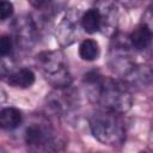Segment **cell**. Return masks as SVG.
<instances>
[{
    "label": "cell",
    "instance_id": "6da1fadb",
    "mask_svg": "<svg viewBox=\"0 0 153 153\" xmlns=\"http://www.w3.org/2000/svg\"><path fill=\"white\" fill-rule=\"evenodd\" d=\"M85 93L92 103L99 105L100 109L124 114L133 105V97L126 84L122 81L104 76L97 71H91L82 79Z\"/></svg>",
    "mask_w": 153,
    "mask_h": 153
},
{
    "label": "cell",
    "instance_id": "7a4b0ae2",
    "mask_svg": "<svg viewBox=\"0 0 153 153\" xmlns=\"http://www.w3.org/2000/svg\"><path fill=\"white\" fill-rule=\"evenodd\" d=\"M88 126L92 135L103 145L116 147L126 140V126L120 114L99 109L91 115Z\"/></svg>",
    "mask_w": 153,
    "mask_h": 153
},
{
    "label": "cell",
    "instance_id": "3957f363",
    "mask_svg": "<svg viewBox=\"0 0 153 153\" xmlns=\"http://www.w3.org/2000/svg\"><path fill=\"white\" fill-rule=\"evenodd\" d=\"M36 62L44 74L49 84L55 88L71 86L72 78L65 60V55L60 50H45L37 55Z\"/></svg>",
    "mask_w": 153,
    "mask_h": 153
},
{
    "label": "cell",
    "instance_id": "277c9868",
    "mask_svg": "<svg viewBox=\"0 0 153 153\" xmlns=\"http://www.w3.org/2000/svg\"><path fill=\"white\" fill-rule=\"evenodd\" d=\"M27 153H57L54 130L44 121L30 123L24 134Z\"/></svg>",
    "mask_w": 153,
    "mask_h": 153
},
{
    "label": "cell",
    "instance_id": "5b68a950",
    "mask_svg": "<svg viewBox=\"0 0 153 153\" xmlns=\"http://www.w3.org/2000/svg\"><path fill=\"white\" fill-rule=\"evenodd\" d=\"M153 41V7L147 8L142 16V20L134 27L128 37L129 45L134 50L147 49Z\"/></svg>",
    "mask_w": 153,
    "mask_h": 153
},
{
    "label": "cell",
    "instance_id": "8992f818",
    "mask_svg": "<svg viewBox=\"0 0 153 153\" xmlns=\"http://www.w3.org/2000/svg\"><path fill=\"white\" fill-rule=\"evenodd\" d=\"M13 38L18 47L24 50L31 49V47L37 41V31L38 26L29 16H20L13 22Z\"/></svg>",
    "mask_w": 153,
    "mask_h": 153
},
{
    "label": "cell",
    "instance_id": "52a82bcc",
    "mask_svg": "<svg viewBox=\"0 0 153 153\" xmlns=\"http://www.w3.org/2000/svg\"><path fill=\"white\" fill-rule=\"evenodd\" d=\"M81 16L74 8L69 10L56 27V38L61 45L72 44L78 36V27L80 25Z\"/></svg>",
    "mask_w": 153,
    "mask_h": 153
},
{
    "label": "cell",
    "instance_id": "ba28073f",
    "mask_svg": "<svg viewBox=\"0 0 153 153\" xmlns=\"http://www.w3.org/2000/svg\"><path fill=\"white\" fill-rule=\"evenodd\" d=\"M50 106L59 112H68L76 105V97L68 87L55 88V91L49 94Z\"/></svg>",
    "mask_w": 153,
    "mask_h": 153
},
{
    "label": "cell",
    "instance_id": "9c48e42d",
    "mask_svg": "<svg viewBox=\"0 0 153 153\" xmlns=\"http://www.w3.org/2000/svg\"><path fill=\"white\" fill-rule=\"evenodd\" d=\"M4 80L12 87L16 88H29L33 85L36 80L35 73L30 68H17L11 69L8 74L4 76Z\"/></svg>",
    "mask_w": 153,
    "mask_h": 153
},
{
    "label": "cell",
    "instance_id": "30bf717a",
    "mask_svg": "<svg viewBox=\"0 0 153 153\" xmlns=\"http://www.w3.org/2000/svg\"><path fill=\"white\" fill-rule=\"evenodd\" d=\"M80 26L88 35H93L96 32L102 31L103 19H102V13H100L99 8L91 7L87 11H85L81 14Z\"/></svg>",
    "mask_w": 153,
    "mask_h": 153
},
{
    "label": "cell",
    "instance_id": "8fae6325",
    "mask_svg": "<svg viewBox=\"0 0 153 153\" xmlns=\"http://www.w3.org/2000/svg\"><path fill=\"white\" fill-rule=\"evenodd\" d=\"M102 7H98L102 13L103 19V26L102 32L105 35H111L115 31L116 24H117V8L111 2H103L100 4Z\"/></svg>",
    "mask_w": 153,
    "mask_h": 153
},
{
    "label": "cell",
    "instance_id": "7c38bea8",
    "mask_svg": "<svg viewBox=\"0 0 153 153\" xmlns=\"http://www.w3.org/2000/svg\"><path fill=\"white\" fill-rule=\"evenodd\" d=\"M23 122L22 111L14 106L4 108L0 112V126L4 130H13Z\"/></svg>",
    "mask_w": 153,
    "mask_h": 153
},
{
    "label": "cell",
    "instance_id": "4fadbf2b",
    "mask_svg": "<svg viewBox=\"0 0 153 153\" xmlns=\"http://www.w3.org/2000/svg\"><path fill=\"white\" fill-rule=\"evenodd\" d=\"M78 54H79L80 59L84 61L91 62V61L97 60L100 55V48H99L98 42L92 38L82 39L79 44Z\"/></svg>",
    "mask_w": 153,
    "mask_h": 153
},
{
    "label": "cell",
    "instance_id": "5bb4252c",
    "mask_svg": "<svg viewBox=\"0 0 153 153\" xmlns=\"http://www.w3.org/2000/svg\"><path fill=\"white\" fill-rule=\"evenodd\" d=\"M14 38L8 35H2L0 38V55L2 59H5L7 55H10L13 51L14 48Z\"/></svg>",
    "mask_w": 153,
    "mask_h": 153
},
{
    "label": "cell",
    "instance_id": "9a60e30c",
    "mask_svg": "<svg viewBox=\"0 0 153 153\" xmlns=\"http://www.w3.org/2000/svg\"><path fill=\"white\" fill-rule=\"evenodd\" d=\"M14 11L13 4L10 1H1L0 2V19L2 22H5L6 19H8L10 17H12Z\"/></svg>",
    "mask_w": 153,
    "mask_h": 153
},
{
    "label": "cell",
    "instance_id": "2e32d148",
    "mask_svg": "<svg viewBox=\"0 0 153 153\" xmlns=\"http://www.w3.org/2000/svg\"><path fill=\"white\" fill-rule=\"evenodd\" d=\"M139 153H152V152H148V151H141V152H139Z\"/></svg>",
    "mask_w": 153,
    "mask_h": 153
}]
</instances>
